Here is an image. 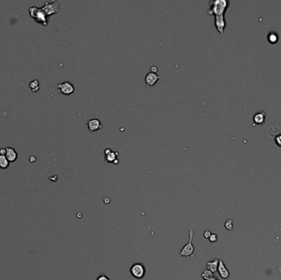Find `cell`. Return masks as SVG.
Masks as SVG:
<instances>
[{"label": "cell", "instance_id": "obj_1", "mask_svg": "<svg viewBox=\"0 0 281 280\" xmlns=\"http://www.w3.org/2000/svg\"><path fill=\"white\" fill-rule=\"evenodd\" d=\"M229 6V2L228 0H212L210 2L208 14L214 15V17L225 16Z\"/></svg>", "mask_w": 281, "mask_h": 280}, {"label": "cell", "instance_id": "obj_2", "mask_svg": "<svg viewBox=\"0 0 281 280\" xmlns=\"http://www.w3.org/2000/svg\"><path fill=\"white\" fill-rule=\"evenodd\" d=\"M30 15L31 17H33L36 22H40L42 25L46 26L48 24L47 21V16L44 13V12L41 8H38L35 6L31 7L29 8Z\"/></svg>", "mask_w": 281, "mask_h": 280}, {"label": "cell", "instance_id": "obj_3", "mask_svg": "<svg viewBox=\"0 0 281 280\" xmlns=\"http://www.w3.org/2000/svg\"><path fill=\"white\" fill-rule=\"evenodd\" d=\"M193 236H194V230H193V229H190V230H189L188 243L186 244L183 247V248L181 250V251L179 252V254H178L179 256H183V257H186V258H188L189 256H192L194 250H195L193 245H192Z\"/></svg>", "mask_w": 281, "mask_h": 280}, {"label": "cell", "instance_id": "obj_4", "mask_svg": "<svg viewBox=\"0 0 281 280\" xmlns=\"http://www.w3.org/2000/svg\"><path fill=\"white\" fill-rule=\"evenodd\" d=\"M130 273L137 279H140L145 276L146 273V268L140 263H136L132 266L130 268Z\"/></svg>", "mask_w": 281, "mask_h": 280}, {"label": "cell", "instance_id": "obj_5", "mask_svg": "<svg viewBox=\"0 0 281 280\" xmlns=\"http://www.w3.org/2000/svg\"><path fill=\"white\" fill-rule=\"evenodd\" d=\"M41 9L44 12L46 16H51L53 14H55L59 11V4L57 1H52V2H46Z\"/></svg>", "mask_w": 281, "mask_h": 280}, {"label": "cell", "instance_id": "obj_6", "mask_svg": "<svg viewBox=\"0 0 281 280\" xmlns=\"http://www.w3.org/2000/svg\"><path fill=\"white\" fill-rule=\"evenodd\" d=\"M55 86L60 90V92L63 95H66V96H69L75 91L73 85L71 83L70 81H64V82L56 85Z\"/></svg>", "mask_w": 281, "mask_h": 280}, {"label": "cell", "instance_id": "obj_7", "mask_svg": "<svg viewBox=\"0 0 281 280\" xmlns=\"http://www.w3.org/2000/svg\"><path fill=\"white\" fill-rule=\"evenodd\" d=\"M118 152L114 151L110 148H107L104 150V158L107 163L118 164Z\"/></svg>", "mask_w": 281, "mask_h": 280}, {"label": "cell", "instance_id": "obj_8", "mask_svg": "<svg viewBox=\"0 0 281 280\" xmlns=\"http://www.w3.org/2000/svg\"><path fill=\"white\" fill-rule=\"evenodd\" d=\"M86 124H87V128L90 132H96L102 128V123L100 122L98 118H91L86 121Z\"/></svg>", "mask_w": 281, "mask_h": 280}, {"label": "cell", "instance_id": "obj_9", "mask_svg": "<svg viewBox=\"0 0 281 280\" xmlns=\"http://www.w3.org/2000/svg\"><path fill=\"white\" fill-rule=\"evenodd\" d=\"M214 26L215 28L218 30L221 35H224L225 33V29L226 27V22L225 16H220V17H214Z\"/></svg>", "mask_w": 281, "mask_h": 280}, {"label": "cell", "instance_id": "obj_10", "mask_svg": "<svg viewBox=\"0 0 281 280\" xmlns=\"http://www.w3.org/2000/svg\"><path fill=\"white\" fill-rule=\"evenodd\" d=\"M161 78L162 77H161L160 76L151 72L146 74V77H145V83L146 84L147 86L151 87V86L155 85V83L159 81V79H161Z\"/></svg>", "mask_w": 281, "mask_h": 280}, {"label": "cell", "instance_id": "obj_11", "mask_svg": "<svg viewBox=\"0 0 281 280\" xmlns=\"http://www.w3.org/2000/svg\"><path fill=\"white\" fill-rule=\"evenodd\" d=\"M217 270H218L219 276L221 277L222 279H228L229 277V270L227 269L226 266H225V264H224V262H223L222 260H219V266Z\"/></svg>", "mask_w": 281, "mask_h": 280}, {"label": "cell", "instance_id": "obj_12", "mask_svg": "<svg viewBox=\"0 0 281 280\" xmlns=\"http://www.w3.org/2000/svg\"><path fill=\"white\" fill-rule=\"evenodd\" d=\"M7 160L9 162H14L15 160L17 158V152L15 151L13 148L12 147H7L6 148V155Z\"/></svg>", "mask_w": 281, "mask_h": 280}, {"label": "cell", "instance_id": "obj_13", "mask_svg": "<svg viewBox=\"0 0 281 280\" xmlns=\"http://www.w3.org/2000/svg\"><path fill=\"white\" fill-rule=\"evenodd\" d=\"M253 121L256 124H261L264 123L266 121V114L265 112H259L257 114H256L253 117Z\"/></svg>", "mask_w": 281, "mask_h": 280}, {"label": "cell", "instance_id": "obj_14", "mask_svg": "<svg viewBox=\"0 0 281 280\" xmlns=\"http://www.w3.org/2000/svg\"><path fill=\"white\" fill-rule=\"evenodd\" d=\"M219 266V260L215 259L214 260H211V261L206 262V267L207 269H209L210 271H211L212 273L216 272V270L218 269Z\"/></svg>", "mask_w": 281, "mask_h": 280}, {"label": "cell", "instance_id": "obj_15", "mask_svg": "<svg viewBox=\"0 0 281 280\" xmlns=\"http://www.w3.org/2000/svg\"><path fill=\"white\" fill-rule=\"evenodd\" d=\"M9 165V161L7 160V157L5 155H0V168L5 169Z\"/></svg>", "mask_w": 281, "mask_h": 280}, {"label": "cell", "instance_id": "obj_16", "mask_svg": "<svg viewBox=\"0 0 281 280\" xmlns=\"http://www.w3.org/2000/svg\"><path fill=\"white\" fill-rule=\"evenodd\" d=\"M267 39H268V41L270 42V44H276L278 41H279V36H278V35L276 33L270 32V33L268 35Z\"/></svg>", "mask_w": 281, "mask_h": 280}, {"label": "cell", "instance_id": "obj_17", "mask_svg": "<svg viewBox=\"0 0 281 280\" xmlns=\"http://www.w3.org/2000/svg\"><path fill=\"white\" fill-rule=\"evenodd\" d=\"M201 277L203 278L204 280L211 279L212 278H214V273H212L209 269H205L201 273Z\"/></svg>", "mask_w": 281, "mask_h": 280}, {"label": "cell", "instance_id": "obj_18", "mask_svg": "<svg viewBox=\"0 0 281 280\" xmlns=\"http://www.w3.org/2000/svg\"><path fill=\"white\" fill-rule=\"evenodd\" d=\"M30 88L31 89V90L33 91V92H36L37 90L40 89V83H39V81H36V80H34L33 81H31L30 83Z\"/></svg>", "mask_w": 281, "mask_h": 280}, {"label": "cell", "instance_id": "obj_19", "mask_svg": "<svg viewBox=\"0 0 281 280\" xmlns=\"http://www.w3.org/2000/svg\"><path fill=\"white\" fill-rule=\"evenodd\" d=\"M225 227L226 229H228L229 231L233 230V220H232V219H228V220L225 222Z\"/></svg>", "mask_w": 281, "mask_h": 280}, {"label": "cell", "instance_id": "obj_20", "mask_svg": "<svg viewBox=\"0 0 281 280\" xmlns=\"http://www.w3.org/2000/svg\"><path fill=\"white\" fill-rule=\"evenodd\" d=\"M274 141H275V143L277 144L278 146L281 147V134H279V135H277V136L275 137Z\"/></svg>", "mask_w": 281, "mask_h": 280}, {"label": "cell", "instance_id": "obj_21", "mask_svg": "<svg viewBox=\"0 0 281 280\" xmlns=\"http://www.w3.org/2000/svg\"><path fill=\"white\" fill-rule=\"evenodd\" d=\"M209 240H210L211 242H215L217 241V236H216V234H215V233H212L211 236L210 237Z\"/></svg>", "mask_w": 281, "mask_h": 280}, {"label": "cell", "instance_id": "obj_22", "mask_svg": "<svg viewBox=\"0 0 281 280\" xmlns=\"http://www.w3.org/2000/svg\"><path fill=\"white\" fill-rule=\"evenodd\" d=\"M211 234H212V233H211L210 231L206 230V231H205V232H204V237H205V238H208V239H209V238H210V237L211 236Z\"/></svg>", "mask_w": 281, "mask_h": 280}, {"label": "cell", "instance_id": "obj_23", "mask_svg": "<svg viewBox=\"0 0 281 280\" xmlns=\"http://www.w3.org/2000/svg\"><path fill=\"white\" fill-rule=\"evenodd\" d=\"M97 280H109V279L106 275H100L97 278Z\"/></svg>", "mask_w": 281, "mask_h": 280}, {"label": "cell", "instance_id": "obj_24", "mask_svg": "<svg viewBox=\"0 0 281 280\" xmlns=\"http://www.w3.org/2000/svg\"><path fill=\"white\" fill-rule=\"evenodd\" d=\"M157 71H158V68H157V67L156 66H152L151 67V72L156 73Z\"/></svg>", "mask_w": 281, "mask_h": 280}, {"label": "cell", "instance_id": "obj_25", "mask_svg": "<svg viewBox=\"0 0 281 280\" xmlns=\"http://www.w3.org/2000/svg\"><path fill=\"white\" fill-rule=\"evenodd\" d=\"M0 155H6V148H3L0 150Z\"/></svg>", "mask_w": 281, "mask_h": 280}, {"label": "cell", "instance_id": "obj_26", "mask_svg": "<svg viewBox=\"0 0 281 280\" xmlns=\"http://www.w3.org/2000/svg\"><path fill=\"white\" fill-rule=\"evenodd\" d=\"M104 203H105V204L110 202V199H109V198H104Z\"/></svg>", "mask_w": 281, "mask_h": 280}, {"label": "cell", "instance_id": "obj_27", "mask_svg": "<svg viewBox=\"0 0 281 280\" xmlns=\"http://www.w3.org/2000/svg\"><path fill=\"white\" fill-rule=\"evenodd\" d=\"M207 280H218V279H215V278H212V279H207Z\"/></svg>", "mask_w": 281, "mask_h": 280}]
</instances>
